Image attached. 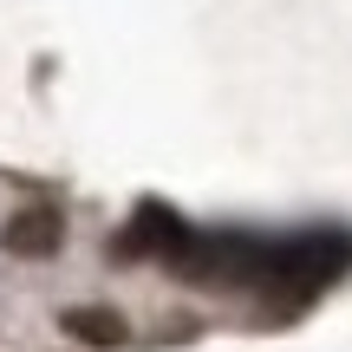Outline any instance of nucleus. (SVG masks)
<instances>
[{
	"label": "nucleus",
	"mask_w": 352,
	"mask_h": 352,
	"mask_svg": "<svg viewBox=\"0 0 352 352\" xmlns=\"http://www.w3.org/2000/svg\"><path fill=\"white\" fill-rule=\"evenodd\" d=\"M0 241H7V254H20V261H46V254H59V241H65V215L52 209V202H26V209L7 215Z\"/></svg>",
	"instance_id": "f257e3e1"
},
{
	"label": "nucleus",
	"mask_w": 352,
	"mask_h": 352,
	"mask_svg": "<svg viewBox=\"0 0 352 352\" xmlns=\"http://www.w3.org/2000/svg\"><path fill=\"white\" fill-rule=\"evenodd\" d=\"M59 327L72 333L78 346H124V320H118L111 307H65Z\"/></svg>",
	"instance_id": "f03ea898"
}]
</instances>
